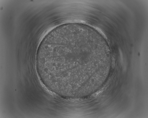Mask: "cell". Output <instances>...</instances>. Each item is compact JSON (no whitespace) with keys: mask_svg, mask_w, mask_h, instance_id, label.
Returning a JSON list of instances; mask_svg holds the SVG:
<instances>
[{"mask_svg":"<svg viewBox=\"0 0 148 118\" xmlns=\"http://www.w3.org/2000/svg\"><path fill=\"white\" fill-rule=\"evenodd\" d=\"M87 44L75 39L58 40L46 47L41 62L52 74L57 76L81 74Z\"/></svg>","mask_w":148,"mask_h":118,"instance_id":"1","label":"cell"}]
</instances>
